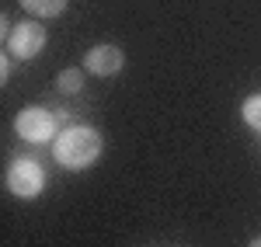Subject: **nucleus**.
<instances>
[{"mask_svg": "<svg viewBox=\"0 0 261 247\" xmlns=\"http://www.w3.org/2000/svg\"><path fill=\"white\" fill-rule=\"evenodd\" d=\"M14 129H18V136L24 140V143H49V140H56L60 122H56V112L32 104V108H21L18 112Z\"/></svg>", "mask_w": 261, "mask_h": 247, "instance_id": "obj_2", "label": "nucleus"}, {"mask_svg": "<svg viewBox=\"0 0 261 247\" xmlns=\"http://www.w3.org/2000/svg\"><path fill=\"white\" fill-rule=\"evenodd\" d=\"M53 153L66 171H87L101 157V136L91 125H70L56 136Z\"/></svg>", "mask_w": 261, "mask_h": 247, "instance_id": "obj_1", "label": "nucleus"}, {"mask_svg": "<svg viewBox=\"0 0 261 247\" xmlns=\"http://www.w3.org/2000/svg\"><path fill=\"white\" fill-rule=\"evenodd\" d=\"M56 87H60L63 94H81L84 87V70H60V77H56Z\"/></svg>", "mask_w": 261, "mask_h": 247, "instance_id": "obj_7", "label": "nucleus"}, {"mask_svg": "<svg viewBox=\"0 0 261 247\" xmlns=\"http://www.w3.org/2000/svg\"><path fill=\"white\" fill-rule=\"evenodd\" d=\"M241 115H244V122L251 125L254 132H261V94H251V98L244 101Z\"/></svg>", "mask_w": 261, "mask_h": 247, "instance_id": "obj_8", "label": "nucleus"}, {"mask_svg": "<svg viewBox=\"0 0 261 247\" xmlns=\"http://www.w3.org/2000/svg\"><path fill=\"white\" fill-rule=\"evenodd\" d=\"M7 188L18 199H35V195H42V188H45V171H42V164L32 160V157L11 160V167H7Z\"/></svg>", "mask_w": 261, "mask_h": 247, "instance_id": "obj_3", "label": "nucleus"}, {"mask_svg": "<svg viewBox=\"0 0 261 247\" xmlns=\"http://www.w3.org/2000/svg\"><path fill=\"white\" fill-rule=\"evenodd\" d=\"M21 7L28 14H39V18H60L66 11V0H21Z\"/></svg>", "mask_w": 261, "mask_h": 247, "instance_id": "obj_6", "label": "nucleus"}, {"mask_svg": "<svg viewBox=\"0 0 261 247\" xmlns=\"http://www.w3.org/2000/svg\"><path fill=\"white\" fill-rule=\"evenodd\" d=\"M56 122H70V112L66 108H56Z\"/></svg>", "mask_w": 261, "mask_h": 247, "instance_id": "obj_10", "label": "nucleus"}, {"mask_svg": "<svg viewBox=\"0 0 261 247\" xmlns=\"http://www.w3.org/2000/svg\"><path fill=\"white\" fill-rule=\"evenodd\" d=\"M42 49H45V28H42L39 21H21V24L11 28L7 52L14 60H32V56H39Z\"/></svg>", "mask_w": 261, "mask_h": 247, "instance_id": "obj_4", "label": "nucleus"}, {"mask_svg": "<svg viewBox=\"0 0 261 247\" xmlns=\"http://www.w3.org/2000/svg\"><path fill=\"white\" fill-rule=\"evenodd\" d=\"M84 66L94 77H115V73H122V66H125V56H122L119 45H94V49H87Z\"/></svg>", "mask_w": 261, "mask_h": 247, "instance_id": "obj_5", "label": "nucleus"}, {"mask_svg": "<svg viewBox=\"0 0 261 247\" xmlns=\"http://www.w3.org/2000/svg\"><path fill=\"white\" fill-rule=\"evenodd\" d=\"M251 247H261V237H258V240H251Z\"/></svg>", "mask_w": 261, "mask_h": 247, "instance_id": "obj_11", "label": "nucleus"}, {"mask_svg": "<svg viewBox=\"0 0 261 247\" xmlns=\"http://www.w3.org/2000/svg\"><path fill=\"white\" fill-rule=\"evenodd\" d=\"M7 77H11V60L0 56V80H7Z\"/></svg>", "mask_w": 261, "mask_h": 247, "instance_id": "obj_9", "label": "nucleus"}]
</instances>
